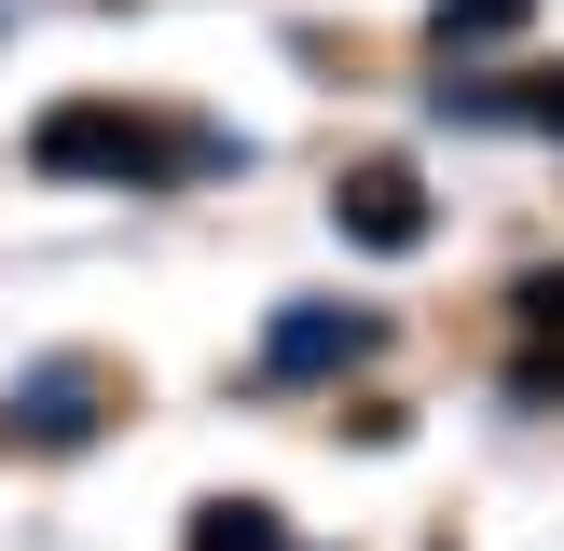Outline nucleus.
<instances>
[{
    "label": "nucleus",
    "instance_id": "423d86ee",
    "mask_svg": "<svg viewBox=\"0 0 564 551\" xmlns=\"http://www.w3.org/2000/svg\"><path fill=\"white\" fill-rule=\"evenodd\" d=\"M523 14H538V0H441V14H427V42H441V55H482V42H510Z\"/></svg>",
    "mask_w": 564,
    "mask_h": 551
},
{
    "label": "nucleus",
    "instance_id": "7ed1b4c3",
    "mask_svg": "<svg viewBox=\"0 0 564 551\" xmlns=\"http://www.w3.org/2000/svg\"><path fill=\"white\" fill-rule=\"evenodd\" d=\"M330 220H345V248H427V193H413V165H358L345 193H330Z\"/></svg>",
    "mask_w": 564,
    "mask_h": 551
},
{
    "label": "nucleus",
    "instance_id": "f257e3e1",
    "mask_svg": "<svg viewBox=\"0 0 564 551\" xmlns=\"http://www.w3.org/2000/svg\"><path fill=\"white\" fill-rule=\"evenodd\" d=\"M220 152H235L220 125H152V110H110V97H69V110L28 125V165H42V180H124V193L193 180V165H220Z\"/></svg>",
    "mask_w": 564,
    "mask_h": 551
},
{
    "label": "nucleus",
    "instance_id": "f03ea898",
    "mask_svg": "<svg viewBox=\"0 0 564 551\" xmlns=\"http://www.w3.org/2000/svg\"><path fill=\"white\" fill-rule=\"evenodd\" d=\"M0 441H28V455H69V441H97V358H55V372H28L14 400H0Z\"/></svg>",
    "mask_w": 564,
    "mask_h": 551
},
{
    "label": "nucleus",
    "instance_id": "39448f33",
    "mask_svg": "<svg viewBox=\"0 0 564 551\" xmlns=\"http://www.w3.org/2000/svg\"><path fill=\"white\" fill-rule=\"evenodd\" d=\"M510 317H523V358H510V386L523 400H564V262H538L510 290Z\"/></svg>",
    "mask_w": 564,
    "mask_h": 551
},
{
    "label": "nucleus",
    "instance_id": "20e7f679",
    "mask_svg": "<svg viewBox=\"0 0 564 551\" xmlns=\"http://www.w3.org/2000/svg\"><path fill=\"white\" fill-rule=\"evenodd\" d=\"M345 358H372V317L358 303H290L262 331V372H345Z\"/></svg>",
    "mask_w": 564,
    "mask_h": 551
},
{
    "label": "nucleus",
    "instance_id": "6e6552de",
    "mask_svg": "<svg viewBox=\"0 0 564 551\" xmlns=\"http://www.w3.org/2000/svg\"><path fill=\"white\" fill-rule=\"evenodd\" d=\"M523 125H551V138H564V69L538 83V97H523Z\"/></svg>",
    "mask_w": 564,
    "mask_h": 551
},
{
    "label": "nucleus",
    "instance_id": "0eeeda50",
    "mask_svg": "<svg viewBox=\"0 0 564 551\" xmlns=\"http://www.w3.org/2000/svg\"><path fill=\"white\" fill-rule=\"evenodd\" d=\"M193 551H275V510H248V496H207V510H193Z\"/></svg>",
    "mask_w": 564,
    "mask_h": 551
}]
</instances>
